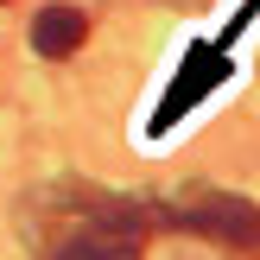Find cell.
I'll return each mask as SVG.
<instances>
[{"mask_svg":"<svg viewBox=\"0 0 260 260\" xmlns=\"http://www.w3.org/2000/svg\"><path fill=\"white\" fill-rule=\"evenodd\" d=\"M140 254H146V216L121 197H83L45 235V260H140Z\"/></svg>","mask_w":260,"mask_h":260,"instance_id":"6da1fadb","label":"cell"},{"mask_svg":"<svg viewBox=\"0 0 260 260\" xmlns=\"http://www.w3.org/2000/svg\"><path fill=\"white\" fill-rule=\"evenodd\" d=\"M184 229H197V235H210V241H222V248H235V254H260V210L248 197H222V190H203V197H190L184 210Z\"/></svg>","mask_w":260,"mask_h":260,"instance_id":"7a4b0ae2","label":"cell"},{"mask_svg":"<svg viewBox=\"0 0 260 260\" xmlns=\"http://www.w3.org/2000/svg\"><path fill=\"white\" fill-rule=\"evenodd\" d=\"M83 38H89V13L83 7H45L32 19V51L38 57H70Z\"/></svg>","mask_w":260,"mask_h":260,"instance_id":"3957f363","label":"cell"},{"mask_svg":"<svg viewBox=\"0 0 260 260\" xmlns=\"http://www.w3.org/2000/svg\"><path fill=\"white\" fill-rule=\"evenodd\" d=\"M216 83H222V57H216V51H190V63H184V76H178V89L165 95V108H159V127H172L178 114H184L190 102H203Z\"/></svg>","mask_w":260,"mask_h":260,"instance_id":"277c9868","label":"cell"}]
</instances>
